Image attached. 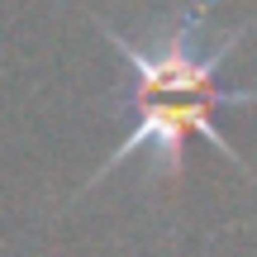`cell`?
<instances>
[{
  "label": "cell",
  "instance_id": "6da1fadb",
  "mask_svg": "<svg viewBox=\"0 0 257 257\" xmlns=\"http://www.w3.org/2000/svg\"><path fill=\"white\" fill-rule=\"evenodd\" d=\"M219 0H191V5L172 10L153 24L148 38H128L114 24H100L105 43L119 53L128 67V110L134 124L124 128V138L114 143V153L105 157V167L86 186H100L110 172H119L124 157L148 153V181H181L186 172V138L200 134L205 143H214L233 167L248 172L243 153L214 128V110H238V105H257L252 86H219V67L238 53V43L248 38V24L224 29L219 38L205 34L210 10Z\"/></svg>",
  "mask_w": 257,
  "mask_h": 257
}]
</instances>
